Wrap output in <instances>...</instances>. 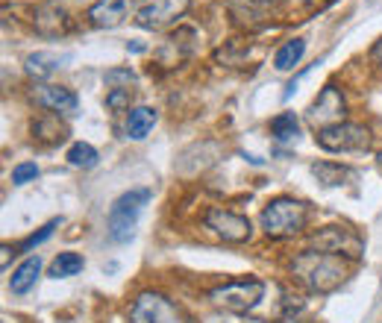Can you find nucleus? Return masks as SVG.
<instances>
[{
	"label": "nucleus",
	"instance_id": "7ed1b4c3",
	"mask_svg": "<svg viewBox=\"0 0 382 323\" xmlns=\"http://www.w3.org/2000/svg\"><path fill=\"white\" fill-rule=\"evenodd\" d=\"M306 218H309V211H306L300 200L277 197L262 209L259 224L265 229V236H270V238H291L306 227Z\"/></svg>",
	"mask_w": 382,
	"mask_h": 323
},
{
	"label": "nucleus",
	"instance_id": "1a4fd4ad",
	"mask_svg": "<svg viewBox=\"0 0 382 323\" xmlns=\"http://www.w3.org/2000/svg\"><path fill=\"white\" fill-rule=\"evenodd\" d=\"M318 144L330 153H347V150H362L368 147V129L359 124H335L318 132Z\"/></svg>",
	"mask_w": 382,
	"mask_h": 323
},
{
	"label": "nucleus",
	"instance_id": "6e6552de",
	"mask_svg": "<svg viewBox=\"0 0 382 323\" xmlns=\"http://www.w3.org/2000/svg\"><path fill=\"white\" fill-rule=\"evenodd\" d=\"M189 0H145L136 12V24L141 30H162L185 15Z\"/></svg>",
	"mask_w": 382,
	"mask_h": 323
},
{
	"label": "nucleus",
	"instance_id": "a878e982",
	"mask_svg": "<svg viewBox=\"0 0 382 323\" xmlns=\"http://www.w3.org/2000/svg\"><path fill=\"white\" fill-rule=\"evenodd\" d=\"M244 323H265V320H259V317H247Z\"/></svg>",
	"mask_w": 382,
	"mask_h": 323
},
{
	"label": "nucleus",
	"instance_id": "aec40b11",
	"mask_svg": "<svg viewBox=\"0 0 382 323\" xmlns=\"http://www.w3.org/2000/svg\"><path fill=\"white\" fill-rule=\"evenodd\" d=\"M312 174L318 176L323 185H341V180L347 176V168H341V165H332V162H315Z\"/></svg>",
	"mask_w": 382,
	"mask_h": 323
},
{
	"label": "nucleus",
	"instance_id": "dca6fc26",
	"mask_svg": "<svg viewBox=\"0 0 382 323\" xmlns=\"http://www.w3.org/2000/svg\"><path fill=\"white\" fill-rule=\"evenodd\" d=\"M85 267V262H83V256L80 253H59L56 259L50 262V276L53 280H65V276H76Z\"/></svg>",
	"mask_w": 382,
	"mask_h": 323
},
{
	"label": "nucleus",
	"instance_id": "b1692460",
	"mask_svg": "<svg viewBox=\"0 0 382 323\" xmlns=\"http://www.w3.org/2000/svg\"><path fill=\"white\" fill-rule=\"evenodd\" d=\"M118 80L129 85V83H136V74L129 71V68H124V71H121V68H115V71H109V74H106V83H109V85L118 83Z\"/></svg>",
	"mask_w": 382,
	"mask_h": 323
},
{
	"label": "nucleus",
	"instance_id": "a211bd4d",
	"mask_svg": "<svg viewBox=\"0 0 382 323\" xmlns=\"http://www.w3.org/2000/svg\"><path fill=\"white\" fill-rule=\"evenodd\" d=\"M97 159H100V156H97V150L92 147V144H85V141H76V144H71L68 147V162L74 165V168H94L97 165Z\"/></svg>",
	"mask_w": 382,
	"mask_h": 323
},
{
	"label": "nucleus",
	"instance_id": "39448f33",
	"mask_svg": "<svg viewBox=\"0 0 382 323\" xmlns=\"http://www.w3.org/2000/svg\"><path fill=\"white\" fill-rule=\"evenodd\" d=\"M344 115H347V106H344V97L335 85H326L321 88L318 100L309 106L306 112V121L315 127V129H326V127H335V124H344Z\"/></svg>",
	"mask_w": 382,
	"mask_h": 323
},
{
	"label": "nucleus",
	"instance_id": "412c9836",
	"mask_svg": "<svg viewBox=\"0 0 382 323\" xmlns=\"http://www.w3.org/2000/svg\"><path fill=\"white\" fill-rule=\"evenodd\" d=\"M39 176V165L36 162H21V165H15L12 168V183L15 185H27V183H32Z\"/></svg>",
	"mask_w": 382,
	"mask_h": 323
},
{
	"label": "nucleus",
	"instance_id": "6ab92c4d",
	"mask_svg": "<svg viewBox=\"0 0 382 323\" xmlns=\"http://www.w3.org/2000/svg\"><path fill=\"white\" fill-rule=\"evenodd\" d=\"M270 132L279 138V141H291V138H297V132H300V121L294 112H282L277 115L274 121H270Z\"/></svg>",
	"mask_w": 382,
	"mask_h": 323
},
{
	"label": "nucleus",
	"instance_id": "9d476101",
	"mask_svg": "<svg viewBox=\"0 0 382 323\" xmlns=\"http://www.w3.org/2000/svg\"><path fill=\"white\" fill-rule=\"evenodd\" d=\"M312 244L318 247L321 253H335V256H359V250H362V241H359L350 229H341V227H326L323 232H318V236L312 238Z\"/></svg>",
	"mask_w": 382,
	"mask_h": 323
},
{
	"label": "nucleus",
	"instance_id": "5701e85b",
	"mask_svg": "<svg viewBox=\"0 0 382 323\" xmlns=\"http://www.w3.org/2000/svg\"><path fill=\"white\" fill-rule=\"evenodd\" d=\"M106 106L109 109H124L129 106V88H112L106 97Z\"/></svg>",
	"mask_w": 382,
	"mask_h": 323
},
{
	"label": "nucleus",
	"instance_id": "bb28decb",
	"mask_svg": "<svg viewBox=\"0 0 382 323\" xmlns=\"http://www.w3.org/2000/svg\"><path fill=\"white\" fill-rule=\"evenodd\" d=\"M315 3H330V0H315Z\"/></svg>",
	"mask_w": 382,
	"mask_h": 323
},
{
	"label": "nucleus",
	"instance_id": "f03ea898",
	"mask_svg": "<svg viewBox=\"0 0 382 323\" xmlns=\"http://www.w3.org/2000/svg\"><path fill=\"white\" fill-rule=\"evenodd\" d=\"M150 203V188H129L121 197L109 206V218H106V236L112 244H127L133 238L136 224L141 218V211Z\"/></svg>",
	"mask_w": 382,
	"mask_h": 323
},
{
	"label": "nucleus",
	"instance_id": "f3484780",
	"mask_svg": "<svg viewBox=\"0 0 382 323\" xmlns=\"http://www.w3.org/2000/svg\"><path fill=\"white\" fill-rule=\"evenodd\" d=\"M303 53H306V41L303 39H291L286 41L282 48L277 50V56H274V65H277V71H291L294 65H297L303 59Z\"/></svg>",
	"mask_w": 382,
	"mask_h": 323
},
{
	"label": "nucleus",
	"instance_id": "f8f14e48",
	"mask_svg": "<svg viewBox=\"0 0 382 323\" xmlns=\"http://www.w3.org/2000/svg\"><path fill=\"white\" fill-rule=\"evenodd\" d=\"M39 100L45 103L50 112H59V115H74L80 109V100L71 88H62V85H45L39 92Z\"/></svg>",
	"mask_w": 382,
	"mask_h": 323
},
{
	"label": "nucleus",
	"instance_id": "423d86ee",
	"mask_svg": "<svg viewBox=\"0 0 382 323\" xmlns=\"http://www.w3.org/2000/svg\"><path fill=\"white\" fill-rule=\"evenodd\" d=\"M129 320L133 323H177V306L168 297L145 291L129 306Z\"/></svg>",
	"mask_w": 382,
	"mask_h": 323
},
{
	"label": "nucleus",
	"instance_id": "4468645a",
	"mask_svg": "<svg viewBox=\"0 0 382 323\" xmlns=\"http://www.w3.org/2000/svg\"><path fill=\"white\" fill-rule=\"evenodd\" d=\"M153 124H156V112H153L150 106H136V109H129V118H127V136L133 138V141L147 138V132L153 129Z\"/></svg>",
	"mask_w": 382,
	"mask_h": 323
},
{
	"label": "nucleus",
	"instance_id": "f257e3e1",
	"mask_svg": "<svg viewBox=\"0 0 382 323\" xmlns=\"http://www.w3.org/2000/svg\"><path fill=\"white\" fill-rule=\"evenodd\" d=\"M291 267H294V273L306 282V288H309V291H318V294L332 291V288L341 285L344 276H347V267L341 262V256L321 253V250L318 253H300Z\"/></svg>",
	"mask_w": 382,
	"mask_h": 323
},
{
	"label": "nucleus",
	"instance_id": "9b49d317",
	"mask_svg": "<svg viewBox=\"0 0 382 323\" xmlns=\"http://www.w3.org/2000/svg\"><path fill=\"white\" fill-rule=\"evenodd\" d=\"M127 12H129V0H97L89 9V18L94 27H118L124 24Z\"/></svg>",
	"mask_w": 382,
	"mask_h": 323
},
{
	"label": "nucleus",
	"instance_id": "4be33fe9",
	"mask_svg": "<svg viewBox=\"0 0 382 323\" xmlns=\"http://www.w3.org/2000/svg\"><path fill=\"white\" fill-rule=\"evenodd\" d=\"M56 227H59V218H53L50 224H45L39 232H32L30 238H24V244H21V250H32V247H39L41 241H47V238L53 236V229H56Z\"/></svg>",
	"mask_w": 382,
	"mask_h": 323
},
{
	"label": "nucleus",
	"instance_id": "393cba45",
	"mask_svg": "<svg viewBox=\"0 0 382 323\" xmlns=\"http://www.w3.org/2000/svg\"><path fill=\"white\" fill-rule=\"evenodd\" d=\"M370 62L379 65V68H382V39L374 44V48H370Z\"/></svg>",
	"mask_w": 382,
	"mask_h": 323
},
{
	"label": "nucleus",
	"instance_id": "ddd939ff",
	"mask_svg": "<svg viewBox=\"0 0 382 323\" xmlns=\"http://www.w3.org/2000/svg\"><path fill=\"white\" fill-rule=\"evenodd\" d=\"M41 273V259L39 256H30V259H24L18 264V271L12 273V280H9V288H12V294H27L32 285H36Z\"/></svg>",
	"mask_w": 382,
	"mask_h": 323
},
{
	"label": "nucleus",
	"instance_id": "0eeeda50",
	"mask_svg": "<svg viewBox=\"0 0 382 323\" xmlns=\"http://www.w3.org/2000/svg\"><path fill=\"white\" fill-rule=\"evenodd\" d=\"M203 224H206V229H212L217 238L233 241V244L250 241V232H253V227H250V220L244 215H235V211H229V209H209L203 215Z\"/></svg>",
	"mask_w": 382,
	"mask_h": 323
},
{
	"label": "nucleus",
	"instance_id": "20e7f679",
	"mask_svg": "<svg viewBox=\"0 0 382 323\" xmlns=\"http://www.w3.org/2000/svg\"><path fill=\"white\" fill-rule=\"evenodd\" d=\"M262 294H265V285H262L259 280H235V282L212 288L209 303L217 306V309L235 311V315H244V311H250L259 303Z\"/></svg>",
	"mask_w": 382,
	"mask_h": 323
},
{
	"label": "nucleus",
	"instance_id": "2eb2a0df",
	"mask_svg": "<svg viewBox=\"0 0 382 323\" xmlns=\"http://www.w3.org/2000/svg\"><path fill=\"white\" fill-rule=\"evenodd\" d=\"M62 56H56V53H32V56H27V74L30 76H39V80H45V76H50L56 68H62Z\"/></svg>",
	"mask_w": 382,
	"mask_h": 323
}]
</instances>
